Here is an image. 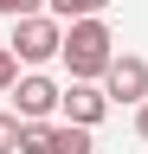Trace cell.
Returning <instances> with one entry per match:
<instances>
[{"instance_id": "cell-1", "label": "cell", "mask_w": 148, "mask_h": 154, "mask_svg": "<svg viewBox=\"0 0 148 154\" xmlns=\"http://www.w3.org/2000/svg\"><path fill=\"white\" fill-rule=\"evenodd\" d=\"M58 58L71 64V77H103L109 58H116V32L103 26V13L65 19V45H58Z\"/></svg>"}, {"instance_id": "cell-11", "label": "cell", "mask_w": 148, "mask_h": 154, "mask_svg": "<svg viewBox=\"0 0 148 154\" xmlns=\"http://www.w3.org/2000/svg\"><path fill=\"white\" fill-rule=\"evenodd\" d=\"M26 13H45V0H0V19H26Z\"/></svg>"}, {"instance_id": "cell-9", "label": "cell", "mask_w": 148, "mask_h": 154, "mask_svg": "<svg viewBox=\"0 0 148 154\" xmlns=\"http://www.w3.org/2000/svg\"><path fill=\"white\" fill-rule=\"evenodd\" d=\"M0 154H20V116L0 109Z\"/></svg>"}, {"instance_id": "cell-6", "label": "cell", "mask_w": 148, "mask_h": 154, "mask_svg": "<svg viewBox=\"0 0 148 154\" xmlns=\"http://www.w3.org/2000/svg\"><path fill=\"white\" fill-rule=\"evenodd\" d=\"M52 154H97V141H90V128H84V122H58Z\"/></svg>"}, {"instance_id": "cell-3", "label": "cell", "mask_w": 148, "mask_h": 154, "mask_svg": "<svg viewBox=\"0 0 148 154\" xmlns=\"http://www.w3.org/2000/svg\"><path fill=\"white\" fill-rule=\"evenodd\" d=\"M58 116H65V122H84V128H97L103 116H109V90L97 84V77H71V90L58 96Z\"/></svg>"}, {"instance_id": "cell-2", "label": "cell", "mask_w": 148, "mask_h": 154, "mask_svg": "<svg viewBox=\"0 0 148 154\" xmlns=\"http://www.w3.org/2000/svg\"><path fill=\"white\" fill-rule=\"evenodd\" d=\"M13 51H20V64H45V58H58V45H65V19L58 13H26V19H13V38H7Z\"/></svg>"}, {"instance_id": "cell-10", "label": "cell", "mask_w": 148, "mask_h": 154, "mask_svg": "<svg viewBox=\"0 0 148 154\" xmlns=\"http://www.w3.org/2000/svg\"><path fill=\"white\" fill-rule=\"evenodd\" d=\"M13 84H20V51L0 45V90H13Z\"/></svg>"}, {"instance_id": "cell-8", "label": "cell", "mask_w": 148, "mask_h": 154, "mask_svg": "<svg viewBox=\"0 0 148 154\" xmlns=\"http://www.w3.org/2000/svg\"><path fill=\"white\" fill-rule=\"evenodd\" d=\"M45 7L58 13V19H84V13H103L109 0H45Z\"/></svg>"}, {"instance_id": "cell-4", "label": "cell", "mask_w": 148, "mask_h": 154, "mask_svg": "<svg viewBox=\"0 0 148 154\" xmlns=\"http://www.w3.org/2000/svg\"><path fill=\"white\" fill-rule=\"evenodd\" d=\"M103 90H109V103H142V96H148V58L116 51L109 71H103Z\"/></svg>"}, {"instance_id": "cell-12", "label": "cell", "mask_w": 148, "mask_h": 154, "mask_svg": "<svg viewBox=\"0 0 148 154\" xmlns=\"http://www.w3.org/2000/svg\"><path fill=\"white\" fill-rule=\"evenodd\" d=\"M135 135H142V141H148V96H142V103H135Z\"/></svg>"}, {"instance_id": "cell-5", "label": "cell", "mask_w": 148, "mask_h": 154, "mask_svg": "<svg viewBox=\"0 0 148 154\" xmlns=\"http://www.w3.org/2000/svg\"><path fill=\"white\" fill-rule=\"evenodd\" d=\"M7 96H13V116H20V122H32V116H52V109H58V96H65V90L52 84V77L26 71V77H20V84H13Z\"/></svg>"}, {"instance_id": "cell-7", "label": "cell", "mask_w": 148, "mask_h": 154, "mask_svg": "<svg viewBox=\"0 0 148 154\" xmlns=\"http://www.w3.org/2000/svg\"><path fill=\"white\" fill-rule=\"evenodd\" d=\"M52 135H58V128H52L45 116H32V122H20V154H52Z\"/></svg>"}]
</instances>
